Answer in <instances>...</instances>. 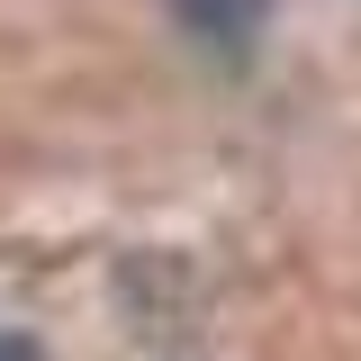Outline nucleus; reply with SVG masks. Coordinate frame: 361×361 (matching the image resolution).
I'll return each mask as SVG.
<instances>
[{"label":"nucleus","instance_id":"2","mask_svg":"<svg viewBox=\"0 0 361 361\" xmlns=\"http://www.w3.org/2000/svg\"><path fill=\"white\" fill-rule=\"evenodd\" d=\"M0 361H37V343L27 334H0Z\"/></svg>","mask_w":361,"mask_h":361},{"label":"nucleus","instance_id":"1","mask_svg":"<svg viewBox=\"0 0 361 361\" xmlns=\"http://www.w3.org/2000/svg\"><path fill=\"white\" fill-rule=\"evenodd\" d=\"M172 27L208 63H253V45L271 27V0H172Z\"/></svg>","mask_w":361,"mask_h":361}]
</instances>
